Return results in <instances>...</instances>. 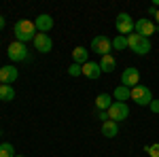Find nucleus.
<instances>
[{"label": "nucleus", "instance_id": "obj_10", "mask_svg": "<svg viewBox=\"0 0 159 157\" xmlns=\"http://www.w3.org/2000/svg\"><path fill=\"white\" fill-rule=\"evenodd\" d=\"M32 43H34V49H36L38 53H49L51 49H53V40H51L49 34H40L38 32Z\"/></svg>", "mask_w": 159, "mask_h": 157}, {"label": "nucleus", "instance_id": "obj_13", "mask_svg": "<svg viewBox=\"0 0 159 157\" xmlns=\"http://www.w3.org/2000/svg\"><path fill=\"white\" fill-rule=\"evenodd\" d=\"M100 74H102V68H100L98 62H87V64H83V76H87V79H98Z\"/></svg>", "mask_w": 159, "mask_h": 157}, {"label": "nucleus", "instance_id": "obj_4", "mask_svg": "<svg viewBox=\"0 0 159 157\" xmlns=\"http://www.w3.org/2000/svg\"><path fill=\"white\" fill-rule=\"evenodd\" d=\"M132 100L138 106H148L153 102V94L147 85H136V87H132Z\"/></svg>", "mask_w": 159, "mask_h": 157}, {"label": "nucleus", "instance_id": "obj_16", "mask_svg": "<svg viewBox=\"0 0 159 157\" xmlns=\"http://www.w3.org/2000/svg\"><path fill=\"white\" fill-rule=\"evenodd\" d=\"M93 104H96V110H108L112 104V96L110 94H98Z\"/></svg>", "mask_w": 159, "mask_h": 157}, {"label": "nucleus", "instance_id": "obj_15", "mask_svg": "<svg viewBox=\"0 0 159 157\" xmlns=\"http://www.w3.org/2000/svg\"><path fill=\"white\" fill-rule=\"evenodd\" d=\"M72 62L74 64H87L89 62V51H87L85 47H74L72 49Z\"/></svg>", "mask_w": 159, "mask_h": 157}, {"label": "nucleus", "instance_id": "obj_12", "mask_svg": "<svg viewBox=\"0 0 159 157\" xmlns=\"http://www.w3.org/2000/svg\"><path fill=\"white\" fill-rule=\"evenodd\" d=\"M34 25H36V30L40 34H47L53 30V17L47 15V13H43V15H38L36 19H34Z\"/></svg>", "mask_w": 159, "mask_h": 157}, {"label": "nucleus", "instance_id": "obj_29", "mask_svg": "<svg viewBox=\"0 0 159 157\" xmlns=\"http://www.w3.org/2000/svg\"><path fill=\"white\" fill-rule=\"evenodd\" d=\"M15 157H25V155H15Z\"/></svg>", "mask_w": 159, "mask_h": 157}, {"label": "nucleus", "instance_id": "obj_26", "mask_svg": "<svg viewBox=\"0 0 159 157\" xmlns=\"http://www.w3.org/2000/svg\"><path fill=\"white\" fill-rule=\"evenodd\" d=\"M155 13H157V7H155V4H153V7H148V15H153V17H155Z\"/></svg>", "mask_w": 159, "mask_h": 157}, {"label": "nucleus", "instance_id": "obj_28", "mask_svg": "<svg viewBox=\"0 0 159 157\" xmlns=\"http://www.w3.org/2000/svg\"><path fill=\"white\" fill-rule=\"evenodd\" d=\"M155 21H157V25H159V9H157V13H155Z\"/></svg>", "mask_w": 159, "mask_h": 157}, {"label": "nucleus", "instance_id": "obj_25", "mask_svg": "<svg viewBox=\"0 0 159 157\" xmlns=\"http://www.w3.org/2000/svg\"><path fill=\"white\" fill-rule=\"evenodd\" d=\"M148 109L153 110V113H155V115H159V100H153V102H151V104H148Z\"/></svg>", "mask_w": 159, "mask_h": 157}, {"label": "nucleus", "instance_id": "obj_2", "mask_svg": "<svg viewBox=\"0 0 159 157\" xmlns=\"http://www.w3.org/2000/svg\"><path fill=\"white\" fill-rule=\"evenodd\" d=\"M151 40L148 38H144V36H140V34H129L127 36V49H132L136 55H147L148 51H151Z\"/></svg>", "mask_w": 159, "mask_h": 157}, {"label": "nucleus", "instance_id": "obj_18", "mask_svg": "<svg viewBox=\"0 0 159 157\" xmlns=\"http://www.w3.org/2000/svg\"><path fill=\"white\" fill-rule=\"evenodd\" d=\"M98 64H100V68H102V72H115V68H117V60L112 55H104Z\"/></svg>", "mask_w": 159, "mask_h": 157}, {"label": "nucleus", "instance_id": "obj_8", "mask_svg": "<svg viewBox=\"0 0 159 157\" xmlns=\"http://www.w3.org/2000/svg\"><path fill=\"white\" fill-rule=\"evenodd\" d=\"M115 25H117V32H119L121 36H129V34H134V21H132V17H129L127 13H119Z\"/></svg>", "mask_w": 159, "mask_h": 157}, {"label": "nucleus", "instance_id": "obj_17", "mask_svg": "<svg viewBox=\"0 0 159 157\" xmlns=\"http://www.w3.org/2000/svg\"><path fill=\"white\" fill-rule=\"evenodd\" d=\"M119 134V123H115V121H104L102 123V136H106V138H115Z\"/></svg>", "mask_w": 159, "mask_h": 157}, {"label": "nucleus", "instance_id": "obj_6", "mask_svg": "<svg viewBox=\"0 0 159 157\" xmlns=\"http://www.w3.org/2000/svg\"><path fill=\"white\" fill-rule=\"evenodd\" d=\"M7 55H9L11 62H25L28 60V49H25L24 43L15 40V43H11V45L7 47Z\"/></svg>", "mask_w": 159, "mask_h": 157}, {"label": "nucleus", "instance_id": "obj_11", "mask_svg": "<svg viewBox=\"0 0 159 157\" xmlns=\"http://www.w3.org/2000/svg\"><path fill=\"white\" fill-rule=\"evenodd\" d=\"M17 76H19V72H17V68L15 66H2L0 68V85H11L17 81Z\"/></svg>", "mask_w": 159, "mask_h": 157}, {"label": "nucleus", "instance_id": "obj_19", "mask_svg": "<svg viewBox=\"0 0 159 157\" xmlns=\"http://www.w3.org/2000/svg\"><path fill=\"white\" fill-rule=\"evenodd\" d=\"M15 100V89L11 85H0V102H13Z\"/></svg>", "mask_w": 159, "mask_h": 157}, {"label": "nucleus", "instance_id": "obj_30", "mask_svg": "<svg viewBox=\"0 0 159 157\" xmlns=\"http://www.w3.org/2000/svg\"><path fill=\"white\" fill-rule=\"evenodd\" d=\"M0 136H2V132H0Z\"/></svg>", "mask_w": 159, "mask_h": 157}, {"label": "nucleus", "instance_id": "obj_5", "mask_svg": "<svg viewBox=\"0 0 159 157\" xmlns=\"http://www.w3.org/2000/svg\"><path fill=\"white\" fill-rule=\"evenodd\" d=\"M129 117V106L125 104V102H112L108 109V119L115 121V123H119V121H125Z\"/></svg>", "mask_w": 159, "mask_h": 157}, {"label": "nucleus", "instance_id": "obj_1", "mask_svg": "<svg viewBox=\"0 0 159 157\" xmlns=\"http://www.w3.org/2000/svg\"><path fill=\"white\" fill-rule=\"evenodd\" d=\"M13 32H15V38L19 40V43H30V40H34V36L38 34L36 25H34V21H30V19H19L17 24H15V28H13Z\"/></svg>", "mask_w": 159, "mask_h": 157}, {"label": "nucleus", "instance_id": "obj_23", "mask_svg": "<svg viewBox=\"0 0 159 157\" xmlns=\"http://www.w3.org/2000/svg\"><path fill=\"white\" fill-rule=\"evenodd\" d=\"M68 74H70V76H81V74H83V66H81V64H70V68H68Z\"/></svg>", "mask_w": 159, "mask_h": 157}, {"label": "nucleus", "instance_id": "obj_14", "mask_svg": "<svg viewBox=\"0 0 159 157\" xmlns=\"http://www.w3.org/2000/svg\"><path fill=\"white\" fill-rule=\"evenodd\" d=\"M112 98L117 102H125V100H132V89L125 87V85H117L115 91H112Z\"/></svg>", "mask_w": 159, "mask_h": 157}, {"label": "nucleus", "instance_id": "obj_7", "mask_svg": "<svg viewBox=\"0 0 159 157\" xmlns=\"http://www.w3.org/2000/svg\"><path fill=\"white\" fill-rule=\"evenodd\" d=\"M91 51L93 53H98V55H110V51H112V40H110L108 36H96L93 40H91Z\"/></svg>", "mask_w": 159, "mask_h": 157}, {"label": "nucleus", "instance_id": "obj_9", "mask_svg": "<svg viewBox=\"0 0 159 157\" xmlns=\"http://www.w3.org/2000/svg\"><path fill=\"white\" fill-rule=\"evenodd\" d=\"M121 85H125V87H136V85H140V70L138 68H134V66H129V68H125L121 74Z\"/></svg>", "mask_w": 159, "mask_h": 157}, {"label": "nucleus", "instance_id": "obj_24", "mask_svg": "<svg viewBox=\"0 0 159 157\" xmlns=\"http://www.w3.org/2000/svg\"><path fill=\"white\" fill-rule=\"evenodd\" d=\"M96 115H98V119H102V123L108 121V110H96Z\"/></svg>", "mask_w": 159, "mask_h": 157}, {"label": "nucleus", "instance_id": "obj_21", "mask_svg": "<svg viewBox=\"0 0 159 157\" xmlns=\"http://www.w3.org/2000/svg\"><path fill=\"white\" fill-rule=\"evenodd\" d=\"M125 47H127V36L117 34V36L112 38V49H115V51H123Z\"/></svg>", "mask_w": 159, "mask_h": 157}, {"label": "nucleus", "instance_id": "obj_22", "mask_svg": "<svg viewBox=\"0 0 159 157\" xmlns=\"http://www.w3.org/2000/svg\"><path fill=\"white\" fill-rule=\"evenodd\" d=\"M144 153H148L151 157H159V142L147 145V146H144Z\"/></svg>", "mask_w": 159, "mask_h": 157}, {"label": "nucleus", "instance_id": "obj_20", "mask_svg": "<svg viewBox=\"0 0 159 157\" xmlns=\"http://www.w3.org/2000/svg\"><path fill=\"white\" fill-rule=\"evenodd\" d=\"M15 146L11 142H0V157H15Z\"/></svg>", "mask_w": 159, "mask_h": 157}, {"label": "nucleus", "instance_id": "obj_27", "mask_svg": "<svg viewBox=\"0 0 159 157\" xmlns=\"http://www.w3.org/2000/svg\"><path fill=\"white\" fill-rule=\"evenodd\" d=\"M4 25H7V21H4V17H2V15H0V32H2V30H4Z\"/></svg>", "mask_w": 159, "mask_h": 157}, {"label": "nucleus", "instance_id": "obj_3", "mask_svg": "<svg viewBox=\"0 0 159 157\" xmlns=\"http://www.w3.org/2000/svg\"><path fill=\"white\" fill-rule=\"evenodd\" d=\"M134 32L136 34H140V36H153V34H157L159 32V25L153 24L148 17H142V19H138V21H134Z\"/></svg>", "mask_w": 159, "mask_h": 157}]
</instances>
